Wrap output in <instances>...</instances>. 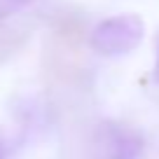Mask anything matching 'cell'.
Segmentation results:
<instances>
[{"label":"cell","instance_id":"cell-1","mask_svg":"<svg viewBox=\"0 0 159 159\" xmlns=\"http://www.w3.org/2000/svg\"><path fill=\"white\" fill-rule=\"evenodd\" d=\"M45 73L52 82H73L82 70V35L70 24L56 26L45 45Z\"/></svg>","mask_w":159,"mask_h":159},{"label":"cell","instance_id":"cell-2","mask_svg":"<svg viewBox=\"0 0 159 159\" xmlns=\"http://www.w3.org/2000/svg\"><path fill=\"white\" fill-rule=\"evenodd\" d=\"M145 38V21L138 14H117L103 19L89 35V45L101 56H124Z\"/></svg>","mask_w":159,"mask_h":159},{"label":"cell","instance_id":"cell-3","mask_svg":"<svg viewBox=\"0 0 159 159\" xmlns=\"http://www.w3.org/2000/svg\"><path fill=\"white\" fill-rule=\"evenodd\" d=\"M89 159H145V143L131 126L101 122L91 134Z\"/></svg>","mask_w":159,"mask_h":159},{"label":"cell","instance_id":"cell-4","mask_svg":"<svg viewBox=\"0 0 159 159\" xmlns=\"http://www.w3.org/2000/svg\"><path fill=\"white\" fill-rule=\"evenodd\" d=\"M21 42V35H16L14 30H0V56L14 52V47Z\"/></svg>","mask_w":159,"mask_h":159},{"label":"cell","instance_id":"cell-5","mask_svg":"<svg viewBox=\"0 0 159 159\" xmlns=\"http://www.w3.org/2000/svg\"><path fill=\"white\" fill-rule=\"evenodd\" d=\"M28 2H33V0H0V21L5 19V16L14 14L16 10H21Z\"/></svg>","mask_w":159,"mask_h":159},{"label":"cell","instance_id":"cell-6","mask_svg":"<svg viewBox=\"0 0 159 159\" xmlns=\"http://www.w3.org/2000/svg\"><path fill=\"white\" fill-rule=\"evenodd\" d=\"M152 77H154V82L159 84V52H157V63H154V70H152Z\"/></svg>","mask_w":159,"mask_h":159},{"label":"cell","instance_id":"cell-7","mask_svg":"<svg viewBox=\"0 0 159 159\" xmlns=\"http://www.w3.org/2000/svg\"><path fill=\"white\" fill-rule=\"evenodd\" d=\"M0 159H5V154H2V150H0Z\"/></svg>","mask_w":159,"mask_h":159}]
</instances>
